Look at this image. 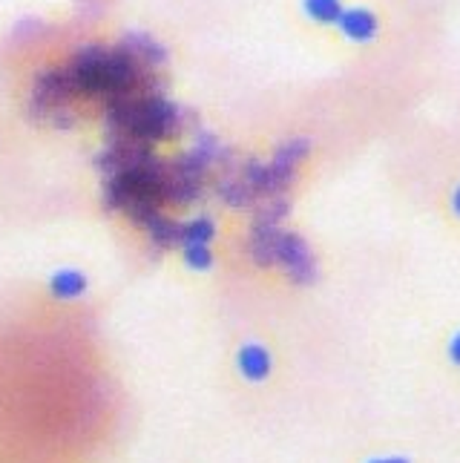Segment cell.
I'll use <instances>...</instances> for the list:
<instances>
[{
	"instance_id": "1",
	"label": "cell",
	"mask_w": 460,
	"mask_h": 463,
	"mask_svg": "<svg viewBox=\"0 0 460 463\" xmlns=\"http://www.w3.org/2000/svg\"><path fill=\"white\" fill-rule=\"evenodd\" d=\"M147 70L150 67L136 61L124 46H118V50H109V46H87V50L75 52V58L67 67L75 95L104 99L107 104L124 99V95L153 90L145 84Z\"/></svg>"
},
{
	"instance_id": "2",
	"label": "cell",
	"mask_w": 460,
	"mask_h": 463,
	"mask_svg": "<svg viewBox=\"0 0 460 463\" xmlns=\"http://www.w3.org/2000/svg\"><path fill=\"white\" fill-rule=\"evenodd\" d=\"M75 99V87L67 70H52L41 75L35 87H32V113L35 116H46L55 118L58 113L70 107V101Z\"/></svg>"
},
{
	"instance_id": "3",
	"label": "cell",
	"mask_w": 460,
	"mask_h": 463,
	"mask_svg": "<svg viewBox=\"0 0 460 463\" xmlns=\"http://www.w3.org/2000/svg\"><path fill=\"white\" fill-rule=\"evenodd\" d=\"M233 369L248 383V386H262V383H268L274 377V369H277L274 351L259 340H248L236 348Z\"/></svg>"
},
{
	"instance_id": "4",
	"label": "cell",
	"mask_w": 460,
	"mask_h": 463,
	"mask_svg": "<svg viewBox=\"0 0 460 463\" xmlns=\"http://www.w3.org/2000/svg\"><path fill=\"white\" fill-rule=\"evenodd\" d=\"M277 265L285 268L294 282H314L316 279V260L308 248V242L299 233H282L279 239V253H277Z\"/></svg>"
},
{
	"instance_id": "5",
	"label": "cell",
	"mask_w": 460,
	"mask_h": 463,
	"mask_svg": "<svg viewBox=\"0 0 460 463\" xmlns=\"http://www.w3.org/2000/svg\"><path fill=\"white\" fill-rule=\"evenodd\" d=\"M308 153H311V141L308 138H291V141H285V145L277 150L274 162H271V173H274V179H277L282 194L296 179V170L308 158Z\"/></svg>"
},
{
	"instance_id": "6",
	"label": "cell",
	"mask_w": 460,
	"mask_h": 463,
	"mask_svg": "<svg viewBox=\"0 0 460 463\" xmlns=\"http://www.w3.org/2000/svg\"><path fill=\"white\" fill-rule=\"evenodd\" d=\"M279 239H282V231L277 225H253V233H250V257H253V262H257L259 268L277 265Z\"/></svg>"
},
{
	"instance_id": "7",
	"label": "cell",
	"mask_w": 460,
	"mask_h": 463,
	"mask_svg": "<svg viewBox=\"0 0 460 463\" xmlns=\"http://www.w3.org/2000/svg\"><path fill=\"white\" fill-rule=\"evenodd\" d=\"M219 194H221V199H225L228 204H233V207H250V204L259 202V194L245 182L242 170H230V173L221 175Z\"/></svg>"
},
{
	"instance_id": "8",
	"label": "cell",
	"mask_w": 460,
	"mask_h": 463,
	"mask_svg": "<svg viewBox=\"0 0 460 463\" xmlns=\"http://www.w3.org/2000/svg\"><path fill=\"white\" fill-rule=\"evenodd\" d=\"M50 294L61 302H75L87 294V277L81 270L75 268H63V270H55L50 277Z\"/></svg>"
},
{
	"instance_id": "9",
	"label": "cell",
	"mask_w": 460,
	"mask_h": 463,
	"mask_svg": "<svg viewBox=\"0 0 460 463\" xmlns=\"http://www.w3.org/2000/svg\"><path fill=\"white\" fill-rule=\"evenodd\" d=\"M337 24L352 41H371L377 35V18L369 9H348L340 14Z\"/></svg>"
},
{
	"instance_id": "10",
	"label": "cell",
	"mask_w": 460,
	"mask_h": 463,
	"mask_svg": "<svg viewBox=\"0 0 460 463\" xmlns=\"http://www.w3.org/2000/svg\"><path fill=\"white\" fill-rule=\"evenodd\" d=\"M124 50L130 52L136 61H141L145 67H158V63L167 61V50L150 35H130L124 41Z\"/></svg>"
},
{
	"instance_id": "11",
	"label": "cell",
	"mask_w": 460,
	"mask_h": 463,
	"mask_svg": "<svg viewBox=\"0 0 460 463\" xmlns=\"http://www.w3.org/2000/svg\"><path fill=\"white\" fill-rule=\"evenodd\" d=\"M291 213V202L279 196H259L257 202V225H279Z\"/></svg>"
},
{
	"instance_id": "12",
	"label": "cell",
	"mask_w": 460,
	"mask_h": 463,
	"mask_svg": "<svg viewBox=\"0 0 460 463\" xmlns=\"http://www.w3.org/2000/svg\"><path fill=\"white\" fill-rule=\"evenodd\" d=\"M213 222L211 219H193L182 225V248L187 245H208L213 239Z\"/></svg>"
},
{
	"instance_id": "13",
	"label": "cell",
	"mask_w": 460,
	"mask_h": 463,
	"mask_svg": "<svg viewBox=\"0 0 460 463\" xmlns=\"http://www.w3.org/2000/svg\"><path fill=\"white\" fill-rule=\"evenodd\" d=\"M305 12L320 24H337L343 6H340V0H305Z\"/></svg>"
},
{
	"instance_id": "14",
	"label": "cell",
	"mask_w": 460,
	"mask_h": 463,
	"mask_svg": "<svg viewBox=\"0 0 460 463\" xmlns=\"http://www.w3.org/2000/svg\"><path fill=\"white\" fill-rule=\"evenodd\" d=\"M184 262L196 270H208L213 265V253L208 245H187L184 248Z\"/></svg>"
},
{
	"instance_id": "15",
	"label": "cell",
	"mask_w": 460,
	"mask_h": 463,
	"mask_svg": "<svg viewBox=\"0 0 460 463\" xmlns=\"http://www.w3.org/2000/svg\"><path fill=\"white\" fill-rule=\"evenodd\" d=\"M446 357H449V363L455 365V369H460V328L452 334L449 343H446Z\"/></svg>"
},
{
	"instance_id": "16",
	"label": "cell",
	"mask_w": 460,
	"mask_h": 463,
	"mask_svg": "<svg viewBox=\"0 0 460 463\" xmlns=\"http://www.w3.org/2000/svg\"><path fill=\"white\" fill-rule=\"evenodd\" d=\"M366 463H411L406 455H377V458H369Z\"/></svg>"
},
{
	"instance_id": "17",
	"label": "cell",
	"mask_w": 460,
	"mask_h": 463,
	"mask_svg": "<svg viewBox=\"0 0 460 463\" xmlns=\"http://www.w3.org/2000/svg\"><path fill=\"white\" fill-rule=\"evenodd\" d=\"M455 207H457V213H460V190L455 194Z\"/></svg>"
}]
</instances>
